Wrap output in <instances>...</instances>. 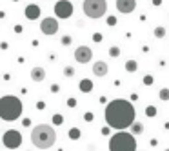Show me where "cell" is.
Returning a JSON list of instances; mask_svg holds the SVG:
<instances>
[{
    "label": "cell",
    "instance_id": "15",
    "mask_svg": "<svg viewBox=\"0 0 169 151\" xmlns=\"http://www.w3.org/2000/svg\"><path fill=\"white\" fill-rule=\"evenodd\" d=\"M136 69H138L136 60H127V62H126V71H127V73H135Z\"/></svg>",
    "mask_w": 169,
    "mask_h": 151
},
{
    "label": "cell",
    "instance_id": "20",
    "mask_svg": "<svg viewBox=\"0 0 169 151\" xmlns=\"http://www.w3.org/2000/svg\"><path fill=\"white\" fill-rule=\"evenodd\" d=\"M158 96H160V100H169V89L167 88L160 89V91H158Z\"/></svg>",
    "mask_w": 169,
    "mask_h": 151
},
{
    "label": "cell",
    "instance_id": "1",
    "mask_svg": "<svg viewBox=\"0 0 169 151\" xmlns=\"http://www.w3.org/2000/svg\"><path fill=\"white\" fill-rule=\"evenodd\" d=\"M135 116H136L135 106L129 100H124V98L111 100L106 106V113H104L107 126L113 128V129H118V131H124V129L131 128L135 124Z\"/></svg>",
    "mask_w": 169,
    "mask_h": 151
},
{
    "label": "cell",
    "instance_id": "3",
    "mask_svg": "<svg viewBox=\"0 0 169 151\" xmlns=\"http://www.w3.org/2000/svg\"><path fill=\"white\" fill-rule=\"evenodd\" d=\"M22 109H24V106H22V100L18 96L6 95L0 98V116L4 122H13V120L20 118Z\"/></svg>",
    "mask_w": 169,
    "mask_h": 151
},
{
    "label": "cell",
    "instance_id": "17",
    "mask_svg": "<svg viewBox=\"0 0 169 151\" xmlns=\"http://www.w3.org/2000/svg\"><path fill=\"white\" fill-rule=\"evenodd\" d=\"M64 76H66V78H73V76H75V67H73V66H66V67H64Z\"/></svg>",
    "mask_w": 169,
    "mask_h": 151
},
{
    "label": "cell",
    "instance_id": "23",
    "mask_svg": "<svg viewBox=\"0 0 169 151\" xmlns=\"http://www.w3.org/2000/svg\"><path fill=\"white\" fill-rule=\"evenodd\" d=\"M67 106H69V108H75V106H76V100H75V98H69V100H67Z\"/></svg>",
    "mask_w": 169,
    "mask_h": 151
},
{
    "label": "cell",
    "instance_id": "13",
    "mask_svg": "<svg viewBox=\"0 0 169 151\" xmlns=\"http://www.w3.org/2000/svg\"><path fill=\"white\" fill-rule=\"evenodd\" d=\"M26 17L29 20H37L40 17V7L35 6V4H29L27 7H26Z\"/></svg>",
    "mask_w": 169,
    "mask_h": 151
},
{
    "label": "cell",
    "instance_id": "10",
    "mask_svg": "<svg viewBox=\"0 0 169 151\" xmlns=\"http://www.w3.org/2000/svg\"><path fill=\"white\" fill-rule=\"evenodd\" d=\"M116 9L124 15L133 13L136 9V0H116Z\"/></svg>",
    "mask_w": 169,
    "mask_h": 151
},
{
    "label": "cell",
    "instance_id": "19",
    "mask_svg": "<svg viewBox=\"0 0 169 151\" xmlns=\"http://www.w3.org/2000/svg\"><path fill=\"white\" fill-rule=\"evenodd\" d=\"M155 37L156 38H164L166 37V27H162V26L155 27Z\"/></svg>",
    "mask_w": 169,
    "mask_h": 151
},
{
    "label": "cell",
    "instance_id": "22",
    "mask_svg": "<svg viewBox=\"0 0 169 151\" xmlns=\"http://www.w3.org/2000/svg\"><path fill=\"white\" fill-rule=\"evenodd\" d=\"M62 122H64V116H62V115H55V116H53V124H55V126H60Z\"/></svg>",
    "mask_w": 169,
    "mask_h": 151
},
{
    "label": "cell",
    "instance_id": "8",
    "mask_svg": "<svg viewBox=\"0 0 169 151\" xmlns=\"http://www.w3.org/2000/svg\"><path fill=\"white\" fill-rule=\"evenodd\" d=\"M40 31L47 37H53L55 33H58V20L55 17H44L40 22Z\"/></svg>",
    "mask_w": 169,
    "mask_h": 151
},
{
    "label": "cell",
    "instance_id": "7",
    "mask_svg": "<svg viewBox=\"0 0 169 151\" xmlns=\"http://www.w3.org/2000/svg\"><path fill=\"white\" fill-rule=\"evenodd\" d=\"M73 11H75V7L69 0H58L55 4V15L58 18H69L73 15Z\"/></svg>",
    "mask_w": 169,
    "mask_h": 151
},
{
    "label": "cell",
    "instance_id": "2",
    "mask_svg": "<svg viewBox=\"0 0 169 151\" xmlns=\"http://www.w3.org/2000/svg\"><path fill=\"white\" fill-rule=\"evenodd\" d=\"M56 140V133L53 126L47 124H38L31 131V142L38 149H49Z\"/></svg>",
    "mask_w": 169,
    "mask_h": 151
},
{
    "label": "cell",
    "instance_id": "26",
    "mask_svg": "<svg viewBox=\"0 0 169 151\" xmlns=\"http://www.w3.org/2000/svg\"><path fill=\"white\" fill-rule=\"evenodd\" d=\"M144 84H153V78H151V75H147L146 78H144Z\"/></svg>",
    "mask_w": 169,
    "mask_h": 151
},
{
    "label": "cell",
    "instance_id": "14",
    "mask_svg": "<svg viewBox=\"0 0 169 151\" xmlns=\"http://www.w3.org/2000/svg\"><path fill=\"white\" fill-rule=\"evenodd\" d=\"M91 89H93V82L91 80H87V78L80 80V91L82 93H91Z\"/></svg>",
    "mask_w": 169,
    "mask_h": 151
},
{
    "label": "cell",
    "instance_id": "29",
    "mask_svg": "<svg viewBox=\"0 0 169 151\" xmlns=\"http://www.w3.org/2000/svg\"><path fill=\"white\" fill-rule=\"evenodd\" d=\"M62 42H64V44H69V42H71V38H69V37H64V40H62Z\"/></svg>",
    "mask_w": 169,
    "mask_h": 151
},
{
    "label": "cell",
    "instance_id": "4",
    "mask_svg": "<svg viewBox=\"0 0 169 151\" xmlns=\"http://www.w3.org/2000/svg\"><path fill=\"white\" fill-rule=\"evenodd\" d=\"M109 151H136V138L133 133L118 131L109 138Z\"/></svg>",
    "mask_w": 169,
    "mask_h": 151
},
{
    "label": "cell",
    "instance_id": "9",
    "mask_svg": "<svg viewBox=\"0 0 169 151\" xmlns=\"http://www.w3.org/2000/svg\"><path fill=\"white\" fill-rule=\"evenodd\" d=\"M93 58V49L87 46H78L75 49V60L78 64H87Z\"/></svg>",
    "mask_w": 169,
    "mask_h": 151
},
{
    "label": "cell",
    "instance_id": "12",
    "mask_svg": "<svg viewBox=\"0 0 169 151\" xmlns=\"http://www.w3.org/2000/svg\"><path fill=\"white\" fill-rule=\"evenodd\" d=\"M29 76H31V80H33V82H44V80H46V69H44V67H40V66H37V67H33V69H31Z\"/></svg>",
    "mask_w": 169,
    "mask_h": 151
},
{
    "label": "cell",
    "instance_id": "25",
    "mask_svg": "<svg viewBox=\"0 0 169 151\" xmlns=\"http://www.w3.org/2000/svg\"><path fill=\"white\" fill-rule=\"evenodd\" d=\"M107 24H109V26H115V24H116V18H115V17H109V18H107Z\"/></svg>",
    "mask_w": 169,
    "mask_h": 151
},
{
    "label": "cell",
    "instance_id": "5",
    "mask_svg": "<svg viewBox=\"0 0 169 151\" xmlns=\"http://www.w3.org/2000/svg\"><path fill=\"white\" fill-rule=\"evenodd\" d=\"M82 11L87 18H102L107 11V2L106 0H84Z\"/></svg>",
    "mask_w": 169,
    "mask_h": 151
},
{
    "label": "cell",
    "instance_id": "28",
    "mask_svg": "<svg viewBox=\"0 0 169 151\" xmlns=\"http://www.w3.org/2000/svg\"><path fill=\"white\" fill-rule=\"evenodd\" d=\"M37 108H38V109H44V108H46V102H38Z\"/></svg>",
    "mask_w": 169,
    "mask_h": 151
},
{
    "label": "cell",
    "instance_id": "24",
    "mask_svg": "<svg viewBox=\"0 0 169 151\" xmlns=\"http://www.w3.org/2000/svg\"><path fill=\"white\" fill-rule=\"evenodd\" d=\"M91 118H93V113H86L84 115V120H86V122H91Z\"/></svg>",
    "mask_w": 169,
    "mask_h": 151
},
{
    "label": "cell",
    "instance_id": "18",
    "mask_svg": "<svg viewBox=\"0 0 169 151\" xmlns=\"http://www.w3.org/2000/svg\"><path fill=\"white\" fill-rule=\"evenodd\" d=\"M69 138H71V140H78V138H80V129H78V128H71V129H69Z\"/></svg>",
    "mask_w": 169,
    "mask_h": 151
},
{
    "label": "cell",
    "instance_id": "31",
    "mask_svg": "<svg viewBox=\"0 0 169 151\" xmlns=\"http://www.w3.org/2000/svg\"><path fill=\"white\" fill-rule=\"evenodd\" d=\"M164 151H169V148H167V149H164Z\"/></svg>",
    "mask_w": 169,
    "mask_h": 151
},
{
    "label": "cell",
    "instance_id": "11",
    "mask_svg": "<svg viewBox=\"0 0 169 151\" xmlns=\"http://www.w3.org/2000/svg\"><path fill=\"white\" fill-rule=\"evenodd\" d=\"M107 71H109L107 62L98 60V62H95V64H93V73H95V76H106V75H107Z\"/></svg>",
    "mask_w": 169,
    "mask_h": 151
},
{
    "label": "cell",
    "instance_id": "21",
    "mask_svg": "<svg viewBox=\"0 0 169 151\" xmlns=\"http://www.w3.org/2000/svg\"><path fill=\"white\" fill-rule=\"evenodd\" d=\"M109 55H111L113 58H115V57H118V55H120V47H116V46H113L111 49H109Z\"/></svg>",
    "mask_w": 169,
    "mask_h": 151
},
{
    "label": "cell",
    "instance_id": "16",
    "mask_svg": "<svg viewBox=\"0 0 169 151\" xmlns=\"http://www.w3.org/2000/svg\"><path fill=\"white\" fill-rule=\"evenodd\" d=\"M144 131V124L142 122H135L131 126V133L133 135H140V133Z\"/></svg>",
    "mask_w": 169,
    "mask_h": 151
},
{
    "label": "cell",
    "instance_id": "27",
    "mask_svg": "<svg viewBox=\"0 0 169 151\" xmlns=\"http://www.w3.org/2000/svg\"><path fill=\"white\" fill-rule=\"evenodd\" d=\"M51 91H53V93H58V91H60V88H58L56 84H53V86H51Z\"/></svg>",
    "mask_w": 169,
    "mask_h": 151
},
{
    "label": "cell",
    "instance_id": "30",
    "mask_svg": "<svg viewBox=\"0 0 169 151\" xmlns=\"http://www.w3.org/2000/svg\"><path fill=\"white\" fill-rule=\"evenodd\" d=\"M162 4V0H153V6H160Z\"/></svg>",
    "mask_w": 169,
    "mask_h": 151
},
{
    "label": "cell",
    "instance_id": "6",
    "mask_svg": "<svg viewBox=\"0 0 169 151\" xmlns=\"http://www.w3.org/2000/svg\"><path fill=\"white\" fill-rule=\"evenodd\" d=\"M2 142H4L6 148L17 149V148H20V144H22V135L17 129H7V131L4 133V137H2Z\"/></svg>",
    "mask_w": 169,
    "mask_h": 151
}]
</instances>
